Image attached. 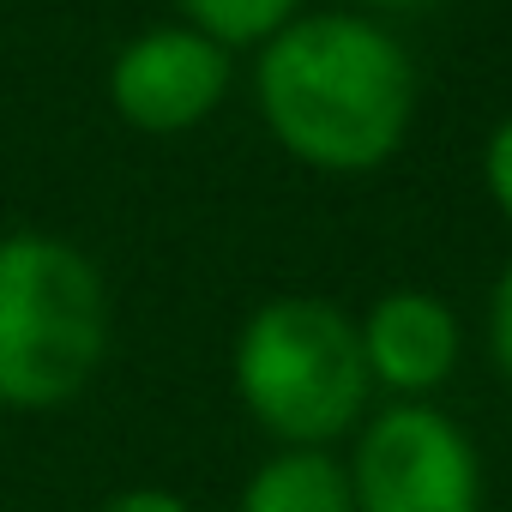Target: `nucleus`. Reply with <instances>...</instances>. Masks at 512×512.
I'll use <instances>...</instances> for the list:
<instances>
[{"instance_id":"1","label":"nucleus","mask_w":512,"mask_h":512,"mask_svg":"<svg viewBox=\"0 0 512 512\" xmlns=\"http://www.w3.org/2000/svg\"><path fill=\"white\" fill-rule=\"evenodd\" d=\"M410 109L416 67L374 19H290L260 55V115L272 139L326 175L380 169L404 145Z\"/></svg>"},{"instance_id":"2","label":"nucleus","mask_w":512,"mask_h":512,"mask_svg":"<svg viewBox=\"0 0 512 512\" xmlns=\"http://www.w3.org/2000/svg\"><path fill=\"white\" fill-rule=\"evenodd\" d=\"M109 350V296L85 253L61 235L0 241V404L61 410Z\"/></svg>"},{"instance_id":"3","label":"nucleus","mask_w":512,"mask_h":512,"mask_svg":"<svg viewBox=\"0 0 512 512\" xmlns=\"http://www.w3.org/2000/svg\"><path fill=\"white\" fill-rule=\"evenodd\" d=\"M235 392L272 440L332 452V440L362 428L374 392L356 320L320 296H278L253 308L235 338Z\"/></svg>"},{"instance_id":"4","label":"nucleus","mask_w":512,"mask_h":512,"mask_svg":"<svg viewBox=\"0 0 512 512\" xmlns=\"http://www.w3.org/2000/svg\"><path fill=\"white\" fill-rule=\"evenodd\" d=\"M356 512H482V458L434 404H386L350 452Z\"/></svg>"},{"instance_id":"5","label":"nucleus","mask_w":512,"mask_h":512,"mask_svg":"<svg viewBox=\"0 0 512 512\" xmlns=\"http://www.w3.org/2000/svg\"><path fill=\"white\" fill-rule=\"evenodd\" d=\"M229 91V55L193 25H163L115 55L109 97L139 133H187Z\"/></svg>"},{"instance_id":"6","label":"nucleus","mask_w":512,"mask_h":512,"mask_svg":"<svg viewBox=\"0 0 512 512\" xmlns=\"http://www.w3.org/2000/svg\"><path fill=\"white\" fill-rule=\"evenodd\" d=\"M362 362L368 380L398 392V404H428V392H440L458 368L464 332L458 314L428 296V290H392L362 314Z\"/></svg>"},{"instance_id":"7","label":"nucleus","mask_w":512,"mask_h":512,"mask_svg":"<svg viewBox=\"0 0 512 512\" xmlns=\"http://www.w3.org/2000/svg\"><path fill=\"white\" fill-rule=\"evenodd\" d=\"M235 512H356L350 470L326 446H278L247 476Z\"/></svg>"},{"instance_id":"8","label":"nucleus","mask_w":512,"mask_h":512,"mask_svg":"<svg viewBox=\"0 0 512 512\" xmlns=\"http://www.w3.org/2000/svg\"><path fill=\"white\" fill-rule=\"evenodd\" d=\"M302 0H181V13L199 37H211L217 49L229 43H272Z\"/></svg>"},{"instance_id":"9","label":"nucleus","mask_w":512,"mask_h":512,"mask_svg":"<svg viewBox=\"0 0 512 512\" xmlns=\"http://www.w3.org/2000/svg\"><path fill=\"white\" fill-rule=\"evenodd\" d=\"M482 181H488V193H494L500 217L512 223V115L488 133V151H482Z\"/></svg>"},{"instance_id":"10","label":"nucleus","mask_w":512,"mask_h":512,"mask_svg":"<svg viewBox=\"0 0 512 512\" xmlns=\"http://www.w3.org/2000/svg\"><path fill=\"white\" fill-rule=\"evenodd\" d=\"M488 350H494V368L512 380V266L500 272L494 302H488Z\"/></svg>"},{"instance_id":"11","label":"nucleus","mask_w":512,"mask_h":512,"mask_svg":"<svg viewBox=\"0 0 512 512\" xmlns=\"http://www.w3.org/2000/svg\"><path fill=\"white\" fill-rule=\"evenodd\" d=\"M103 512H193L181 494H169V488H127V494H115Z\"/></svg>"},{"instance_id":"12","label":"nucleus","mask_w":512,"mask_h":512,"mask_svg":"<svg viewBox=\"0 0 512 512\" xmlns=\"http://www.w3.org/2000/svg\"><path fill=\"white\" fill-rule=\"evenodd\" d=\"M374 7H392V13H416V7H428V0H374Z\"/></svg>"}]
</instances>
